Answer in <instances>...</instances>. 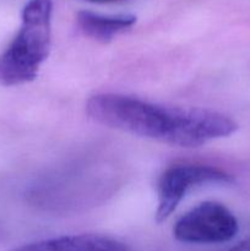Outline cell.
Returning <instances> with one entry per match:
<instances>
[{
    "label": "cell",
    "mask_w": 250,
    "mask_h": 251,
    "mask_svg": "<svg viewBox=\"0 0 250 251\" xmlns=\"http://www.w3.org/2000/svg\"><path fill=\"white\" fill-rule=\"evenodd\" d=\"M86 110L105 126L178 147L202 146L238 129L232 118L216 110L169 107L115 93L93 96Z\"/></svg>",
    "instance_id": "6da1fadb"
},
{
    "label": "cell",
    "mask_w": 250,
    "mask_h": 251,
    "mask_svg": "<svg viewBox=\"0 0 250 251\" xmlns=\"http://www.w3.org/2000/svg\"><path fill=\"white\" fill-rule=\"evenodd\" d=\"M51 0H29L21 15V27L0 54V83L17 86L33 81L51 46Z\"/></svg>",
    "instance_id": "7a4b0ae2"
},
{
    "label": "cell",
    "mask_w": 250,
    "mask_h": 251,
    "mask_svg": "<svg viewBox=\"0 0 250 251\" xmlns=\"http://www.w3.org/2000/svg\"><path fill=\"white\" fill-rule=\"evenodd\" d=\"M239 230L237 218L222 203L206 201L178 220L173 229L176 240L190 244H218L232 240Z\"/></svg>",
    "instance_id": "3957f363"
},
{
    "label": "cell",
    "mask_w": 250,
    "mask_h": 251,
    "mask_svg": "<svg viewBox=\"0 0 250 251\" xmlns=\"http://www.w3.org/2000/svg\"><path fill=\"white\" fill-rule=\"evenodd\" d=\"M234 181L227 172L205 164H176L167 169L158 181V207L156 222L171 217L188 191L203 184H230Z\"/></svg>",
    "instance_id": "277c9868"
},
{
    "label": "cell",
    "mask_w": 250,
    "mask_h": 251,
    "mask_svg": "<svg viewBox=\"0 0 250 251\" xmlns=\"http://www.w3.org/2000/svg\"><path fill=\"white\" fill-rule=\"evenodd\" d=\"M12 251H130V249L126 244L114 238L78 234L29 243Z\"/></svg>",
    "instance_id": "5b68a950"
},
{
    "label": "cell",
    "mask_w": 250,
    "mask_h": 251,
    "mask_svg": "<svg viewBox=\"0 0 250 251\" xmlns=\"http://www.w3.org/2000/svg\"><path fill=\"white\" fill-rule=\"evenodd\" d=\"M78 27L86 36L100 42H109L122 32L136 24V16L131 14L102 15L82 10L76 16Z\"/></svg>",
    "instance_id": "8992f818"
},
{
    "label": "cell",
    "mask_w": 250,
    "mask_h": 251,
    "mask_svg": "<svg viewBox=\"0 0 250 251\" xmlns=\"http://www.w3.org/2000/svg\"><path fill=\"white\" fill-rule=\"evenodd\" d=\"M228 251H250V238L243 240L239 244L234 245V247L230 248Z\"/></svg>",
    "instance_id": "52a82bcc"
},
{
    "label": "cell",
    "mask_w": 250,
    "mask_h": 251,
    "mask_svg": "<svg viewBox=\"0 0 250 251\" xmlns=\"http://www.w3.org/2000/svg\"><path fill=\"white\" fill-rule=\"evenodd\" d=\"M87 1H92V2H115V1H122V0H87Z\"/></svg>",
    "instance_id": "ba28073f"
}]
</instances>
